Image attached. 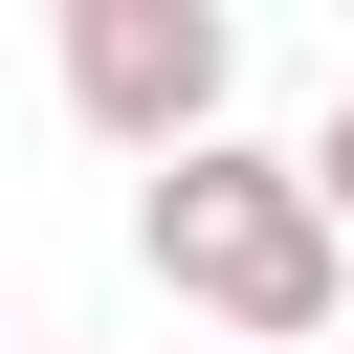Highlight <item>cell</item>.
I'll return each instance as SVG.
<instances>
[{"instance_id":"1","label":"cell","mask_w":354,"mask_h":354,"mask_svg":"<svg viewBox=\"0 0 354 354\" xmlns=\"http://www.w3.org/2000/svg\"><path fill=\"white\" fill-rule=\"evenodd\" d=\"M133 266H155L177 310H221L243 354H310V332L354 310V266H332V221L288 199V155H266V133L155 155V177H133Z\"/></svg>"},{"instance_id":"2","label":"cell","mask_w":354,"mask_h":354,"mask_svg":"<svg viewBox=\"0 0 354 354\" xmlns=\"http://www.w3.org/2000/svg\"><path fill=\"white\" fill-rule=\"evenodd\" d=\"M44 66H66V111L155 177V155H199V133H221L243 22H221V0H66V44H44Z\"/></svg>"},{"instance_id":"3","label":"cell","mask_w":354,"mask_h":354,"mask_svg":"<svg viewBox=\"0 0 354 354\" xmlns=\"http://www.w3.org/2000/svg\"><path fill=\"white\" fill-rule=\"evenodd\" d=\"M288 199H310V221H332V266H354V88H332V111L288 133Z\"/></svg>"},{"instance_id":"4","label":"cell","mask_w":354,"mask_h":354,"mask_svg":"<svg viewBox=\"0 0 354 354\" xmlns=\"http://www.w3.org/2000/svg\"><path fill=\"white\" fill-rule=\"evenodd\" d=\"M44 354H66V332H44Z\"/></svg>"}]
</instances>
